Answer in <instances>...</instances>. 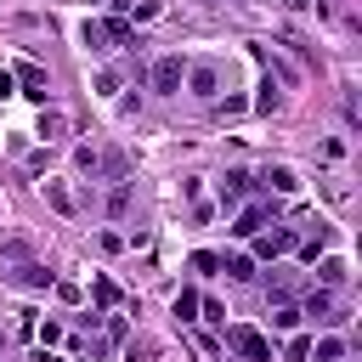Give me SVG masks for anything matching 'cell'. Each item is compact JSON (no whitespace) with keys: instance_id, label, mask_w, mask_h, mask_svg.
I'll use <instances>...</instances> for the list:
<instances>
[{"instance_id":"obj_8","label":"cell","mask_w":362,"mask_h":362,"mask_svg":"<svg viewBox=\"0 0 362 362\" xmlns=\"http://www.w3.org/2000/svg\"><path fill=\"white\" fill-rule=\"evenodd\" d=\"M11 85H23V96H34L40 107H45V96H51V85H45V68H34V62H17V68H11Z\"/></svg>"},{"instance_id":"obj_20","label":"cell","mask_w":362,"mask_h":362,"mask_svg":"<svg viewBox=\"0 0 362 362\" xmlns=\"http://www.w3.org/2000/svg\"><path fill=\"white\" fill-rule=\"evenodd\" d=\"M272 328H277V334H294V328H300V305H277V311H272Z\"/></svg>"},{"instance_id":"obj_27","label":"cell","mask_w":362,"mask_h":362,"mask_svg":"<svg viewBox=\"0 0 362 362\" xmlns=\"http://www.w3.org/2000/svg\"><path fill=\"white\" fill-rule=\"evenodd\" d=\"M0 260H28V243H23V238H6V243H0Z\"/></svg>"},{"instance_id":"obj_2","label":"cell","mask_w":362,"mask_h":362,"mask_svg":"<svg viewBox=\"0 0 362 362\" xmlns=\"http://www.w3.org/2000/svg\"><path fill=\"white\" fill-rule=\"evenodd\" d=\"M226 345H232L243 362H272V339H266L260 328H249V322H232V328H226Z\"/></svg>"},{"instance_id":"obj_16","label":"cell","mask_w":362,"mask_h":362,"mask_svg":"<svg viewBox=\"0 0 362 362\" xmlns=\"http://www.w3.org/2000/svg\"><path fill=\"white\" fill-rule=\"evenodd\" d=\"M328 311H334V294H328V288H311V294H305V311H300V317H328Z\"/></svg>"},{"instance_id":"obj_22","label":"cell","mask_w":362,"mask_h":362,"mask_svg":"<svg viewBox=\"0 0 362 362\" xmlns=\"http://www.w3.org/2000/svg\"><path fill=\"white\" fill-rule=\"evenodd\" d=\"M124 209H130V187H124V181H119V187H113V192H107V215H113V221H119V215H124Z\"/></svg>"},{"instance_id":"obj_17","label":"cell","mask_w":362,"mask_h":362,"mask_svg":"<svg viewBox=\"0 0 362 362\" xmlns=\"http://www.w3.org/2000/svg\"><path fill=\"white\" fill-rule=\"evenodd\" d=\"M158 11H164V0H130V6H124V17H130V23H153Z\"/></svg>"},{"instance_id":"obj_29","label":"cell","mask_w":362,"mask_h":362,"mask_svg":"<svg viewBox=\"0 0 362 362\" xmlns=\"http://www.w3.org/2000/svg\"><path fill=\"white\" fill-rule=\"evenodd\" d=\"M283 356H288V362H305V356H311V339H305V334H294V339H288V351H283Z\"/></svg>"},{"instance_id":"obj_25","label":"cell","mask_w":362,"mask_h":362,"mask_svg":"<svg viewBox=\"0 0 362 362\" xmlns=\"http://www.w3.org/2000/svg\"><path fill=\"white\" fill-rule=\"evenodd\" d=\"M277 102H283V96H277V85H272V79H266V85H260V96H255V107H260V113H272V107H277Z\"/></svg>"},{"instance_id":"obj_4","label":"cell","mask_w":362,"mask_h":362,"mask_svg":"<svg viewBox=\"0 0 362 362\" xmlns=\"http://www.w3.org/2000/svg\"><path fill=\"white\" fill-rule=\"evenodd\" d=\"M181 79H187V90H192L198 102H215V96H221V68H215V62H192Z\"/></svg>"},{"instance_id":"obj_23","label":"cell","mask_w":362,"mask_h":362,"mask_svg":"<svg viewBox=\"0 0 362 362\" xmlns=\"http://www.w3.org/2000/svg\"><path fill=\"white\" fill-rule=\"evenodd\" d=\"M170 311H175V317H181V322H192V311H198V294H192V288H181V294H175V305H170Z\"/></svg>"},{"instance_id":"obj_28","label":"cell","mask_w":362,"mask_h":362,"mask_svg":"<svg viewBox=\"0 0 362 362\" xmlns=\"http://www.w3.org/2000/svg\"><path fill=\"white\" fill-rule=\"evenodd\" d=\"M192 272H204V277H209V272H221V255H209V249H198V255H192Z\"/></svg>"},{"instance_id":"obj_18","label":"cell","mask_w":362,"mask_h":362,"mask_svg":"<svg viewBox=\"0 0 362 362\" xmlns=\"http://www.w3.org/2000/svg\"><path fill=\"white\" fill-rule=\"evenodd\" d=\"M221 266H226L232 283H249V277H255V260H249V255H232V260H221Z\"/></svg>"},{"instance_id":"obj_15","label":"cell","mask_w":362,"mask_h":362,"mask_svg":"<svg viewBox=\"0 0 362 362\" xmlns=\"http://www.w3.org/2000/svg\"><path fill=\"white\" fill-rule=\"evenodd\" d=\"M90 294H96V305H102V311H113V305H119V283H113V277H96V283H90Z\"/></svg>"},{"instance_id":"obj_14","label":"cell","mask_w":362,"mask_h":362,"mask_svg":"<svg viewBox=\"0 0 362 362\" xmlns=\"http://www.w3.org/2000/svg\"><path fill=\"white\" fill-rule=\"evenodd\" d=\"M311 356H317V362H339V356H345V339H339V334H322V339L311 345Z\"/></svg>"},{"instance_id":"obj_3","label":"cell","mask_w":362,"mask_h":362,"mask_svg":"<svg viewBox=\"0 0 362 362\" xmlns=\"http://www.w3.org/2000/svg\"><path fill=\"white\" fill-rule=\"evenodd\" d=\"M181 74H187L181 57H158V62L147 68V85H153L158 96H181Z\"/></svg>"},{"instance_id":"obj_13","label":"cell","mask_w":362,"mask_h":362,"mask_svg":"<svg viewBox=\"0 0 362 362\" xmlns=\"http://www.w3.org/2000/svg\"><path fill=\"white\" fill-rule=\"evenodd\" d=\"M328 238H334V232H328V221H311V232L300 238V260H317V255L328 249Z\"/></svg>"},{"instance_id":"obj_19","label":"cell","mask_w":362,"mask_h":362,"mask_svg":"<svg viewBox=\"0 0 362 362\" xmlns=\"http://www.w3.org/2000/svg\"><path fill=\"white\" fill-rule=\"evenodd\" d=\"M345 272H351V266H345V260H339V255H334V260H322V266H317V277H322V283H328V288H339V283H345Z\"/></svg>"},{"instance_id":"obj_26","label":"cell","mask_w":362,"mask_h":362,"mask_svg":"<svg viewBox=\"0 0 362 362\" xmlns=\"http://www.w3.org/2000/svg\"><path fill=\"white\" fill-rule=\"evenodd\" d=\"M243 107H249V102H243V96H221V102H215V113H221V119H238V113H243Z\"/></svg>"},{"instance_id":"obj_31","label":"cell","mask_w":362,"mask_h":362,"mask_svg":"<svg viewBox=\"0 0 362 362\" xmlns=\"http://www.w3.org/2000/svg\"><path fill=\"white\" fill-rule=\"evenodd\" d=\"M153 351H158V345H153V339H130V362H147V356H153Z\"/></svg>"},{"instance_id":"obj_21","label":"cell","mask_w":362,"mask_h":362,"mask_svg":"<svg viewBox=\"0 0 362 362\" xmlns=\"http://www.w3.org/2000/svg\"><path fill=\"white\" fill-rule=\"evenodd\" d=\"M74 164H79V175H102V153H96V147H79Z\"/></svg>"},{"instance_id":"obj_9","label":"cell","mask_w":362,"mask_h":362,"mask_svg":"<svg viewBox=\"0 0 362 362\" xmlns=\"http://www.w3.org/2000/svg\"><path fill=\"white\" fill-rule=\"evenodd\" d=\"M34 136H40L45 147L62 141V136H68V113H62V107H40V130H34Z\"/></svg>"},{"instance_id":"obj_1","label":"cell","mask_w":362,"mask_h":362,"mask_svg":"<svg viewBox=\"0 0 362 362\" xmlns=\"http://www.w3.org/2000/svg\"><path fill=\"white\" fill-rule=\"evenodd\" d=\"M79 40L90 51H119V45H130V17H96L79 28Z\"/></svg>"},{"instance_id":"obj_24","label":"cell","mask_w":362,"mask_h":362,"mask_svg":"<svg viewBox=\"0 0 362 362\" xmlns=\"http://www.w3.org/2000/svg\"><path fill=\"white\" fill-rule=\"evenodd\" d=\"M34 339L40 345H62V322H34Z\"/></svg>"},{"instance_id":"obj_6","label":"cell","mask_w":362,"mask_h":362,"mask_svg":"<svg viewBox=\"0 0 362 362\" xmlns=\"http://www.w3.org/2000/svg\"><path fill=\"white\" fill-rule=\"evenodd\" d=\"M288 249H294V232H288V226L272 221V226L255 232V255H260V260H277V255H288Z\"/></svg>"},{"instance_id":"obj_10","label":"cell","mask_w":362,"mask_h":362,"mask_svg":"<svg viewBox=\"0 0 362 362\" xmlns=\"http://www.w3.org/2000/svg\"><path fill=\"white\" fill-rule=\"evenodd\" d=\"M260 181H266V187H272L277 198H288V192H300V175H294L288 164H266V170H260Z\"/></svg>"},{"instance_id":"obj_5","label":"cell","mask_w":362,"mask_h":362,"mask_svg":"<svg viewBox=\"0 0 362 362\" xmlns=\"http://www.w3.org/2000/svg\"><path fill=\"white\" fill-rule=\"evenodd\" d=\"M272 215H277V204H272V198H255V204H243V209H238L232 232H238V238H255L260 226H272Z\"/></svg>"},{"instance_id":"obj_7","label":"cell","mask_w":362,"mask_h":362,"mask_svg":"<svg viewBox=\"0 0 362 362\" xmlns=\"http://www.w3.org/2000/svg\"><path fill=\"white\" fill-rule=\"evenodd\" d=\"M6 283H17V288H28V294H40V288H51V283H57V272H45L40 260H17V266L6 272Z\"/></svg>"},{"instance_id":"obj_30","label":"cell","mask_w":362,"mask_h":362,"mask_svg":"<svg viewBox=\"0 0 362 362\" xmlns=\"http://www.w3.org/2000/svg\"><path fill=\"white\" fill-rule=\"evenodd\" d=\"M198 305H204V317H209L215 328H226V305H221V300H198Z\"/></svg>"},{"instance_id":"obj_12","label":"cell","mask_w":362,"mask_h":362,"mask_svg":"<svg viewBox=\"0 0 362 362\" xmlns=\"http://www.w3.org/2000/svg\"><path fill=\"white\" fill-rule=\"evenodd\" d=\"M40 192H45V204H51V209H57V215H74V209H79V204H74V192H68V187H62V181H51V175H45V181H40Z\"/></svg>"},{"instance_id":"obj_11","label":"cell","mask_w":362,"mask_h":362,"mask_svg":"<svg viewBox=\"0 0 362 362\" xmlns=\"http://www.w3.org/2000/svg\"><path fill=\"white\" fill-rule=\"evenodd\" d=\"M243 192H249V170H226V181H221V204H226V209H238V204H243Z\"/></svg>"}]
</instances>
